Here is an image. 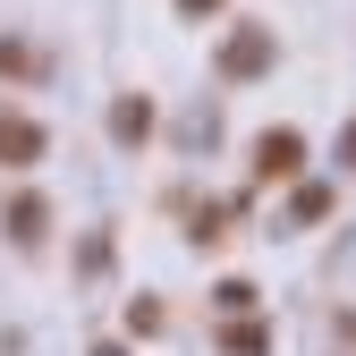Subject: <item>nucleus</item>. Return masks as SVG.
<instances>
[{"instance_id":"nucleus-1","label":"nucleus","mask_w":356,"mask_h":356,"mask_svg":"<svg viewBox=\"0 0 356 356\" xmlns=\"http://www.w3.org/2000/svg\"><path fill=\"white\" fill-rule=\"evenodd\" d=\"M42 153V127L34 119H0V161H34Z\"/></svg>"},{"instance_id":"nucleus-3","label":"nucleus","mask_w":356,"mask_h":356,"mask_svg":"<svg viewBox=\"0 0 356 356\" xmlns=\"http://www.w3.org/2000/svg\"><path fill=\"white\" fill-rule=\"evenodd\" d=\"M187 9H204V0H187Z\"/></svg>"},{"instance_id":"nucleus-2","label":"nucleus","mask_w":356,"mask_h":356,"mask_svg":"<svg viewBox=\"0 0 356 356\" xmlns=\"http://www.w3.org/2000/svg\"><path fill=\"white\" fill-rule=\"evenodd\" d=\"M263 170H272V178H289L297 170V136H263V153H254Z\"/></svg>"}]
</instances>
